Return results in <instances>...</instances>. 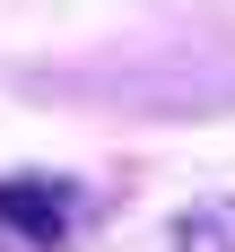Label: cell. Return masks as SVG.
<instances>
[{
  "instance_id": "obj_1",
  "label": "cell",
  "mask_w": 235,
  "mask_h": 252,
  "mask_svg": "<svg viewBox=\"0 0 235 252\" xmlns=\"http://www.w3.org/2000/svg\"><path fill=\"white\" fill-rule=\"evenodd\" d=\"M70 218H78V191L52 174H9L0 183V235H18L26 252H52L70 244Z\"/></svg>"
},
{
  "instance_id": "obj_2",
  "label": "cell",
  "mask_w": 235,
  "mask_h": 252,
  "mask_svg": "<svg viewBox=\"0 0 235 252\" xmlns=\"http://www.w3.org/2000/svg\"><path fill=\"white\" fill-rule=\"evenodd\" d=\"M174 244L183 252H235V218H218V209H209V218H183Z\"/></svg>"
}]
</instances>
